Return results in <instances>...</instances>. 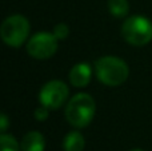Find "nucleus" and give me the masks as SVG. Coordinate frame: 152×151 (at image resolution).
Returning <instances> with one entry per match:
<instances>
[{"instance_id":"f257e3e1","label":"nucleus","mask_w":152,"mask_h":151,"mask_svg":"<svg viewBox=\"0 0 152 151\" xmlns=\"http://www.w3.org/2000/svg\"><path fill=\"white\" fill-rule=\"evenodd\" d=\"M96 76L102 83L110 87L123 84L129 75L128 66L116 56H103L95 63Z\"/></svg>"},{"instance_id":"f03ea898","label":"nucleus","mask_w":152,"mask_h":151,"mask_svg":"<svg viewBox=\"0 0 152 151\" xmlns=\"http://www.w3.org/2000/svg\"><path fill=\"white\" fill-rule=\"evenodd\" d=\"M96 111V104L88 94H76L68 102L66 108V118L74 127L81 128L89 125Z\"/></svg>"},{"instance_id":"7ed1b4c3","label":"nucleus","mask_w":152,"mask_h":151,"mask_svg":"<svg viewBox=\"0 0 152 151\" xmlns=\"http://www.w3.org/2000/svg\"><path fill=\"white\" fill-rule=\"evenodd\" d=\"M121 34L132 45H145L152 40V23L144 16H131L123 23Z\"/></svg>"},{"instance_id":"20e7f679","label":"nucleus","mask_w":152,"mask_h":151,"mask_svg":"<svg viewBox=\"0 0 152 151\" xmlns=\"http://www.w3.org/2000/svg\"><path fill=\"white\" fill-rule=\"evenodd\" d=\"M29 34V23L24 16L12 15L1 24L0 35L5 44L11 47H20Z\"/></svg>"},{"instance_id":"39448f33","label":"nucleus","mask_w":152,"mask_h":151,"mask_svg":"<svg viewBox=\"0 0 152 151\" xmlns=\"http://www.w3.org/2000/svg\"><path fill=\"white\" fill-rule=\"evenodd\" d=\"M58 50V37L50 32H37L29 39L27 51L35 59H48Z\"/></svg>"},{"instance_id":"423d86ee","label":"nucleus","mask_w":152,"mask_h":151,"mask_svg":"<svg viewBox=\"0 0 152 151\" xmlns=\"http://www.w3.org/2000/svg\"><path fill=\"white\" fill-rule=\"evenodd\" d=\"M39 98L43 106L56 110L68 98V87L60 80H51L42 88Z\"/></svg>"},{"instance_id":"0eeeda50","label":"nucleus","mask_w":152,"mask_h":151,"mask_svg":"<svg viewBox=\"0 0 152 151\" xmlns=\"http://www.w3.org/2000/svg\"><path fill=\"white\" fill-rule=\"evenodd\" d=\"M92 76V70L89 64L87 63H79L72 67L71 72H69V80H71L72 86L75 87H86L89 83Z\"/></svg>"},{"instance_id":"6e6552de","label":"nucleus","mask_w":152,"mask_h":151,"mask_svg":"<svg viewBox=\"0 0 152 151\" xmlns=\"http://www.w3.org/2000/svg\"><path fill=\"white\" fill-rule=\"evenodd\" d=\"M21 151H44L45 141L44 136L37 131H29L26 134L20 143Z\"/></svg>"},{"instance_id":"1a4fd4ad","label":"nucleus","mask_w":152,"mask_h":151,"mask_svg":"<svg viewBox=\"0 0 152 151\" xmlns=\"http://www.w3.org/2000/svg\"><path fill=\"white\" fill-rule=\"evenodd\" d=\"M86 146V139L77 131L67 134V136L63 141V149L64 151H83Z\"/></svg>"},{"instance_id":"9d476101","label":"nucleus","mask_w":152,"mask_h":151,"mask_svg":"<svg viewBox=\"0 0 152 151\" xmlns=\"http://www.w3.org/2000/svg\"><path fill=\"white\" fill-rule=\"evenodd\" d=\"M108 10L116 18H123L128 13L129 4L127 0H108Z\"/></svg>"},{"instance_id":"9b49d317","label":"nucleus","mask_w":152,"mask_h":151,"mask_svg":"<svg viewBox=\"0 0 152 151\" xmlns=\"http://www.w3.org/2000/svg\"><path fill=\"white\" fill-rule=\"evenodd\" d=\"M0 144H1V151H21L20 144L18 143L12 135L1 134L0 136Z\"/></svg>"},{"instance_id":"f8f14e48","label":"nucleus","mask_w":152,"mask_h":151,"mask_svg":"<svg viewBox=\"0 0 152 151\" xmlns=\"http://www.w3.org/2000/svg\"><path fill=\"white\" fill-rule=\"evenodd\" d=\"M69 34V28L67 24L64 23H59L55 26V28H53V35H55L58 39H66L67 36H68Z\"/></svg>"},{"instance_id":"ddd939ff","label":"nucleus","mask_w":152,"mask_h":151,"mask_svg":"<svg viewBox=\"0 0 152 151\" xmlns=\"http://www.w3.org/2000/svg\"><path fill=\"white\" fill-rule=\"evenodd\" d=\"M48 107H45V106H43L42 104V107H39V108H36V111H35V118H36L37 120H45L48 118Z\"/></svg>"},{"instance_id":"4468645a","label":"nucleus","mask_w":152,"mask_h":151,"mask_svg":"<svg viewBox=\"0 0 152 151\" xmlns=\"http://www.w3.org/2000/svg\"><path fill=\"white\" fill-rule=\"evenodd\" d=\"M0 122H1V133H4L5 130H7V126H8V119L7 117H5V114H1V117H0Z\"/></svg>"},{"instance_id":"2eb2a0df","label":"nucleus","mask_w":152,"mask_h":151,"mask_svg":"<svg viewBox=\"0 0 152 151\" xmlns=\"http://www.w3.org/2000/svg\"><path fill=\"white\" fill-rule=\"evenodd\" d=\"M129 151H143V150H140V149H134V150H129Z\"/></svg>"}]
</instances>
